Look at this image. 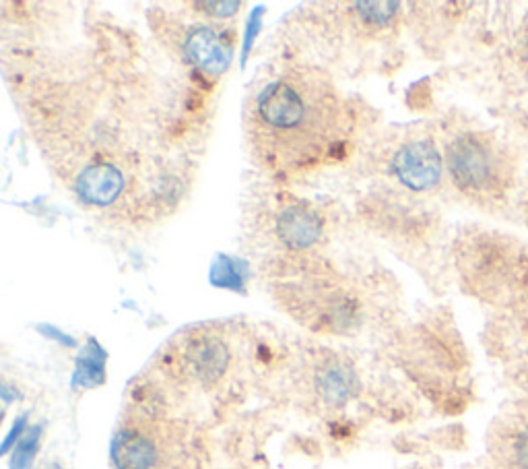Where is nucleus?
I'll return each mask as SVG.
<instances>
[{"label": "nucleus", "mask_w": 528, "mask_h": 469, "mask_svg": "<svg viewBox=\"0 0 528 469\" xmlns=\"http://www.w3.org/2000/svg\"><path fill=\"white\" fill-rule=\"evenodd\" d=\"M42 331H44V333H46L48 337H54V339H58V341L62 343V346H75V341H73L71 337H66V335H62L60 331H56V329H52V327H50V329H46V327H44Z\"/></svg>", "instance_id": "nucleus-16"}, {"label": "nucleus", "mask_w": 528, "mask_h": 469, "mask_svg": "<svg viewBox=\"0 0 528 469\" xmlns=\"http://www.w3.org/2000/svg\"><path fill=\"white\" fill-rule=\"evenodd\" d=\"M277 234L285 246L304 250L318 242L322 220L312 207L289 205L277 217Z\"/></svg>", "instance_id": "nucleus-8"}, {"label": "nucleus", "mask_w": 528, "mask_h": 469, "mask_svg": "<svg viewBox=\"0 0 528 469\" xmlns=\"http://www.w3.org/2000/svg\"><path fill=\"white\" fill-rule=\"evenodd\" d=\"M314 383L320 399L330 405V408H341V405H345L353 397L357 389L355 372L341 360L324 362L316 370Z\"/></svg>", "instance_id": "nucleus-9"}, {"label": "nucleus", "mask_w": 528, "mask_h": 469, "mask_svg": "<svg viewBox=\"0 0 528 469\" xmlns=\"http://www.w3.org/2000/svg\"><path fill=\"white\" fill-rule=\"evenodd\" d=\"M104 379H106V354L97 346V341L91 339L77 360L73 385L91 389L102 385Z\"/></svg>", "instance_id": "nucleus-10"}, {"label": "nucleus", "mask_w": 528, "mask_h": 469, "mask_svg": "<svg viewBox=\"0 0 528 469\" xmlns=\"http://www.w3.org/2000/svg\"><path fill=\"white\" fill-rule=\"evenodd\" d=\"M506 457L518 469H528V418L512 426L506 441Z\"/></svg>", "instance_id": "nucleus-12"}, {"label": "nucleus", "mask_w": 528, "mask_h": 469, "mask_svg": "<svg viewBox=\"0 0 528 469\" xmlns=\"http://www.w3.org/2000/svg\"><path fill=\"white\" fill-rule=\"evenodd\" d=\"M244 277H246V271H244V265L240 261L221 257L217 261V265L213 267L211 281L215 286L225 288V290H242Z\"/></svg>", "instance_id": "nucleus-11"}, {"label": "nucleus", "mask_w": 528, "mask_h": 469, "mask_svg": "<svg viewBox=\"0 0 528 469\" xmlns=\"http://www.w3.org/2000/svg\"><path fill=\"white\" fill-rule=\"evenodd\" d=\"M184 52L194 67L209 75H221L231 60V42L223 31L211 25H196L184 42Z\"/></svg>", "instance_id": "nucleus-6"}, {"label": "nucleus", "mask_w": 528, "mask_h": 469, "mask_svg": "<svg viewBox=\"0 0 528 469\" xmlns=\"http://www.w3.org/2000/svg\"><path fill=\"white\" fill-rule=\"evenodd\" d=\"M448 162L454 180L465 191H479L491 178V153L487 145L475 137L456 141L448 151Z\"/></svg>", "instance_id": "nucleus-5"}, {"label": "nucleus", "mask_w": 528, "mask_h": 469, "mask_svg": "<svg viewBox=\"0 0 528 469\" xmlns=\"http://www.w3.org/2000/svg\"><path fill=\"white\" fill-rule=\"evenodd\" d=\"M392 174L409 191L423 193L434 189L442 178V158L438 147L427 139L405 143L394 153Z\"/></svg>", "instance_id": "nucleus-3"}, {"label": "nucleus", "mask_w": 528, "mask_h": 469, "mask_svg": "<svg viewBox=\"0 0 528 469\" xmlns=\"http://www.w3.org/2000/svg\"><path fill=\"white\" fill-rule=\"evenodd\" d=\"M361 21H366L368 25H374V27H382L386 23H390L396 15V11H399V5L394 3H359L355 5Z\"/></svg>", "instance_id": "nucleus-13"}, {"label": "nucleus", "mask_w": 528, "mask_h": 469, "mask_svg": "<svg viewBox=\"0 0 528 469\" xmlns=\"http://www.w3.org/2000/svg\"><path fill=\"white\" fill-rule=\"evenodd\" d=\"M40 428L36 430H29L25 439L15 447V455H13V469H31L33 459H36L38 453V445H40Z\"/></svg>", "instance_id": "nucleus-14"}, {"label": "nucleus", "mask_w": 528, "mask_h": 469, "mask_svg": "<svg viewBox=\"0 0 528 469\" xmlns=\"http://www.w3.org/2000/svg\"><path fill=\"white\" fill-rule=\"evenodd\" d=\"M25 428V418H21L17 424H15V428L11 430V434H9V439H7V443H5V453L9 451V447L15 443V436H17V439H19V436H21V430Z\"/></svg>", "instance_id": "nucleus-17"}, {"label": "nucleus", "mask_w": 528, "mask_h": 469, "mask_svg": "<svg viewBox=\"0 0 528 469\" xmlns=\"http://www.w3.org/2000/svg\"><path fill=\"white\" fill-rule=\"evenodd\" d=\"M314 91V79L281 77L258 93L254 108L258 141L281 151L279 160L297 164L322 153L333 108Z\"/></svg>", "instance_id": "nucleus-1"}, {"label": "nucleus", "mask_w": 528, "mask_h": 469, "mask_svg": "<svg viewBox=\"0 0 528 469\" xmlns=\"http://www.w3.org/2000/svg\"><path fill=\"white\" fill-rule=\"evenodd\" d=\"M198 9H207V15L213 17H231L236 15L240 9V3H198Z\"/></svg>", "instance_id": "nucleus-15"}, {"label": "nucleus", "mask_w": 528, "mask_h": 469, "mask_svg": "<svg viewBox=\"0 0 528 469\" xmlns=\"http://www.w3.org/2000/svg\"><path fill=\"white\" fill-rule=\"evenodd\" d=\"M116 469H163L165 447L155 428L143 422L124 424L112 441Z\"/></svg>", "instance_id": "nucleus-2"}, {"label": "nucleus", "mask_w": 528, "mask_h": 469, "mask_svg": "<svg viewBox=\"0 0 528 469\" xmlns=\"http://www.w3.org/2000/svg\"><path fill=\"white\" fill-rule=\"evenodd\" d=\"M184 362L203 385H215L229 368L231 352L227 343L215 335H194L184 348Z\"/></svg>", "instance_id": "nucleus-7"}, {"label": "nucleus", "mask_w": 528, "mask_h": 469, "mask_svg": "<svg viewBox=\"0 0 528 469\" xmlns=\"http://www.w3.org/2000/svg\"><path fill=\"white\" fill-rule=\"evenodd\" d=\"M126 189V178L110 162L93 160L75 178V191L89 207H112Z\"/></svg>", "instance_id": "nucleus-4"}]
</instances>
